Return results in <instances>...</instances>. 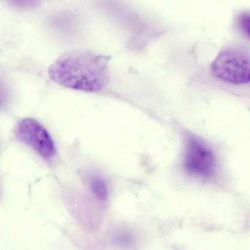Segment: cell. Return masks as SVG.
I'll use <instances>...</instances> for the list:
<instances>
[{
	"instance_id": "cell-7",
	"label": "cell",
	"mask_w": 250,
	"mask_h": 250,
	"mask_svg": "<svg viewBox=\"0 0 250 250\" xmlns=\"http://www.w3.org/2000/svg\"><path fill=\"white\" fill-rule=\"evenodd\" d=\"M10 5L19 9H30L37 5L39 0H7Z\"/></svg>"
},
{
	"instance_id": "cell-6",
	"label": "cell",
	"mask_w": 250,
	"mask_h": 250,
	"mask_svg": "<svg viewBox=\"0 0 250 250\" xmlns=\"http://www.w3.org/2000/svg\"><path fill=\"white\" fill-rule=\"evenodd\" d=\"M237 26L241 33L250 39V11L242 12L237 17Z\"/></svg>"
},
{
	"instance_id": "cell-3",
	"label": "cell",
	"mask_w": 250,
	"mask_h": 250,
	"mask_svg": "<svg viewBox=\"0 0 250 250\" xmlns=\"http://www.w3.org/2000/svg\"><path fill=\"white\" fill-rule=\"evenodd\" d=\"M19 140L30 146L43 159L53 157L56 147L47 130L36 120L26 118L19 123L16 128Z\"/></svg>"
},
{
	"instance_id": "cell-2",
	"label": "cell",
	"mask_w": 250,
	"mask_h": 250,
	"mask_svg": "<svg viewBox=\"0 0 250 250\" xmlns=\"http://www.w3.org/2000/svg\"><path fill=\"white\" fill-rule=\"evenodd\" d=\"M210 71L214 77L225 83H250V49L241 46L222 49L212 62Z\"/></svg>"
},
{
	"instance_id": "cell-1",
	"label": "cell",
	"mask_w": 250,
	"mask_h": 250,
	"mask_svg": "<svg viewBox=\"0 0 250 250\" xmlns=\"http://www.w3.org/2000/svg\"><path fill=\"white\" fill-rule=\"evenodd\" d=\"M110 57L87 49H75L64 53L49 68L52 81L67 88L98 93L110 80Z\"/></svg>"
},
{
	"instance_id": "cell-5",
	"label": "cell",
	"mask_w": 250,
	"mask_h": 250,
	"mask_svg": "<svg viewBox=\"0 0 250 250\" xmlns=\"http://www.w3.org/2000/svg\"><path fill=\"white\" fill-rule=\"evenodd\" d=\"M92 192L101 201H106L109 197V188L104 179L99 176L93 177L90 181Z\"/></svg>"
},
{
	"instance_id": "cell-4",
	"label": "cell",
	"mask_w": 250,
	"mask_h": 250,
	"mask_svg": "<svg viewBox=\"0 0 250 250\" xmlns=\"http://www.w3.org/2000/svg\"><path fill=\"white\" fill-rule=\"evenodd\" d=\"M184 165L191 175L209 178L214 172L216 161L209 146L199 139L191 138L187 143Z\"/></svg>"
}]
</instances>
